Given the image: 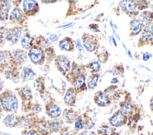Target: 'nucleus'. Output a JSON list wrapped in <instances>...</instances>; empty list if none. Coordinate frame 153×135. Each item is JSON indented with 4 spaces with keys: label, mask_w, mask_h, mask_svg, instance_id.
I'll return each instance as SVG.
<instances>
[{
    "label": "nucleus",
    "mask_w": 153,
    "mask_h": 135,
    "mask_svg": "<svg viewBox=\"0 0 153 135\" xmlns=\"http://www.w3.org/2000/svg\"><path fill=\"white\" fill-rule=\"evenodd\" d=\"M152 45H153V34L142 31L139 38L137 43L138 47Z\"/></svg>",
    "instance_id": "obj_26"
},
{
    "label": "nucleus",
    "mask_w": 153,
    "mask_h": 135,
    "mask_svg": "<svg viewBox=\"0 0 153 135\" xmlns=\"http://www.w3.org/2000/svg\"><path fill=\"white\" fill-rule=\"evenodd\" d=\"M22 10L27 17L35 16L39 11V6L36 1L25 0L23 1Z\"/></svg>",
    "instance_id": "obj_12"
},
{
    "label": "nucleus",
    "mask_w": 153,
    "mask_h": 135,
    "mask_svg": "<svg viewBox=\"0 0 153 135\" xmlns=\"http://www.w3.org/2000/svg\"><path fill=\"white\" fill-rule=\"evenodd\" d=\"M79 115V112L72 108H67L63 111L62 119L65 123L72 124Z\"/></svg>",
    "instance_id": "obj_19"
},
{
    "label": "nucleus",
    "mask_w": 153,
    "mask_h": 135,
    "mask_svg": "<svg viewBox=\"0 0 153 135\" xmlns=\"http://www.w3.org/2000/svg\"><path fill=\"white\" fill-rule=\"evenodd\" d=\"M34 44L44 49H45L50 47V43L48 40L41 35L35 37Z\"/></svg>",
    "instance_id": "obj_33"
},
{
    "label": "nucleus",
    "mask_w": 153,
    "mask_h": 135,
    "mask_svg": "<svg viewBox=\"0 0 153 135\" xmlns=\"http://www.w3.org/2000/svg\"><path fill=\"white\" fill-rule=\"evenodd\" d=\"M119 110L128 118L138 114L136 111V106L130 99H127L120 102Z\"/></svg>",
    "instance_id": "obj_13"
},
{
    "label": "nucleus",
    "mask_w": 153,
    "mask_h": 135,
    "mask_svg": "<svg viewBox=\"0 0 153 135\" xmlns=\"http://www.w3.org/2000/svg\"><path fill=\"white\" fill-rule=\"evenodd\" d=\"M49 40L51 42H56L58 40V37L55 34H52L49 36Z\"/></svg>",
    "instance_id": "obj_46"
},
{
    "label": "nucleus",
    "mask_w": 153,
    "mask_h": 135,
    "mask_svg": "<svg viewBox=\"0 0 153 135\" xmlns=\"http://www.w3.org/2000/svg\"><path fill=\"white\" fill-rule=\"evenodd\" d=\"M97 133L99 135H119L116 128L108 124H102L100 125L97 130Z\"/></svg>",
    "instance_id": "obj_27"
},
{
    "label": "nucleus",
    "mask_w": 153,
    "mask_h": 135,
    "mask_svg": "<svg viewBox=\"0 0 153 135\" xmlns=\"http://www.w3.org/2000/svg\"><path fill=\"white\" fill-rule=\"evenodd\" d=\"M35 128L40 135H51L52 132L49 126L48 120L35 115L32 127Z\"/></svg>",
    "instance_id": "obj_6"
},
{
    "label": "nucleus",
    "mask_w": 153,
    "mask_h": 135,
    "mask_svg": "<svg viewBox=\"0 0 153 135\" xmlns=\"http://www.w3.org/2000/svg\"><path fill=\"white\" fill-rule=\"evenodd\" d=\"M77 135H96V133L94 131H88V130H84L80 133H78Z\"/></svg>",
    "instance_id": "obj_44"
},
{
    "label": "nucleus",
    "mask_w": 153,
    "mask_h": 135,
    "mask_svg": "<svg viewBox=\"0 0 153 135\" xmlns=\"http://www.w3.org/2000/svg\"><path fill=\"white\" fill-rule=\"evenodd\" d=\"M128 117L120 110L115 111L109 118V124L111 126L117 128L127 124Z\"/></svg>",
    "instance_id": "obj_11"
},
{
    "label": "nucleus",
    "mask_w": 153,
    "mask_h": 135,
    "mask_svg": "<svg viewBox=\"0 0 153 135\" xmlns=\"http://www.w3.org/2000/svg\"><path fill=\"white\" fill-rule=\"evenodd\" d=\"M49 126L52 133H57L64 126V122L62 118H57L48 120Z\"/></svg>",
    "instance_id": "obj_28"
},
{
    "label": "nucleus",
    "mask_w": 153,
    "mask_h": 135,
    "mask_svg": "<svg viewBox=\"0 0 153 135\" xmlns=\"http://www.w3.org/2000/svg\"><path fill=\"white\" fill-rule=\"evenodd\" d=\"M87 68L85 65H79L76 62H73L71 64L70 71L65 76L68 81L72 84L74 80L78 77L86 74Z\"/></svg>",
    "instance_id": "obj_5"
},
{
    "label": "nucleus",
    "mask_w": 153,
    "mask_h": 135,
    "mask_svg": "<svg viewBox=\"0 0 153 135\" xmlns=\"http://www.w3.org/2000/svg\"><path fill=\"white\" fill-rule=\"evenodd\" d=\"M150 135H153V131L150 134Z\"/></svg>",
    "instance_id": "obj_55"
},
{
    "label": "nucleus",
    "mask_w": 153,
    "mask_h": 135,
    "mask_svg": "<svg viewBox=\"0 0 153 135\" xmlns=\"http://www.w3.org/2000/svg\"><path fill=\"white\" fill-rule=\"evenodd\" d=\"M44 52H45V61H47V63H50L51 62L54 61L57 56L54 49L51 46L44 49Z\"/></svg>",
    "instance_id": "obj_35"
},
{
    "label": "nucleus",
    "mask_w": 153,
    "mask_h": 135,
    "mask_svg": "<svg viewBox=\"0 0 153 135\" xmlns=\"http://www.w3.org/2000/svg\"><path fill=\"white\" fill-rule=\"evenodd\" d=\"M87 70H88L91 74L98 73L100 70L101 65L100 63L98 61H94L85 65Z\"/></svg>",
    "instance_id": "obj_34"
},
{
    "label": "nucleus",
    "mask_w": 153,
    "mask_h": 135,
    "mask_svg": "<svg viewBox=\"0 0 153 135\" xmlns=\"http://www.w3.org/2000/svg\"><path fill=\"white\" fill-rule=\"evenodd\" d=\"M54 63L56 68L65 76H66L71 70V61L67 56L63 55H57L54 60Z\"/></svg>",
    "instance_id": "obj_4"
},
{
    "label": "nucleus",
    "mask_w": 153,
    "mask_h": 135,
    "mask_svg": "<svg viewBox=\"0 0 153 135\" xmlns=\"http://www.w3.org/2000/svg\"><path fill=\"white\" fill-rule=\"evenodd\" d=\"M11 8L10 1H0V21H5L8 19L9 11Z\"/></svg>",
    "instance_id": "obj_23"
},
{
    "label": "nucleus",
    "mask_w": 153,
    "mask_h": 135,
    "mask_svg": "<svg viewBox=\"0 0 153 135\" xmlns=\"http://www.w3.org/2000/svg\"><path fill=\"white\" fill-rule=\"evenodd\" d=\"M35 76V71L29 67H25L22 70L20 77L23 81H28L34 79Z\"/></svg>",
    "instance_id": "obj_30"
},
{
    "label": "nucleus",
    "mask_w": 153,
    "mask_h": 135,
    "mask_svg": "<svg viewBox=\"0 0 153 135\" xmlns=\"http://www.w3.org/2000/svg\"><path fill=\"white\" fill-rule=\"evenodd\" d=\"M74 123V129L76 131H79V130L84 129L83 123H82V115H79L75 119Z\"/></svg>",
    "instance_id": "obj_38"
},
{
    "label": "nucleus",
    "mask_w": 153,
    "mask_h": 135,
    "mask_svg": "<svg viewBox=\"0 0 153 135\" xmlns=\"http://www.w3.org/2000/svg\"><path fill=\"white\" fill-rule=\"evenodd\" d=\"M112 42L114 44L115 46H117V43H116V42H115V38H114V36H112Z\"/></svg>",
    "instance_id": "obj_51"
},
{
    "label": "nucleus",
    "mask_w": 153,
    "mask_h": 135,
    "mask_svg": "<svg viewBox=\"0 0 153 135\" xmlns=\"http://www.w3.org/2000/svg\"><path fill=\"white\" fill-rule=\"evenodd\" d=\"M82 115L84 129L87 130L91 128L94 125V123L93 121V120L90 117L86 115L85 114H82Z\"/></svg>",
    "instance_id": "obj_36"
},
{
    "label": "nucleus",
    "mask_w": 153,
    "mask_h": 135,
    "mask_svg": "<svg viewBox=\"0 0 153 135\" xmlns=\"http://www.w3.org/2000/svg\"><path fill=\"white\" fill-rule=\"evenodd\" d=\"M127 54H128V55H129V56L130 57V58H132V56H131V53H130V51L128 50V51H127Z\"/></svg>",
    "instance_id": "obj_52"
},
{
    "label": "nucleus",
    "mask_w": 153,
    "mask_h": 135,
    "mask_svg": "<svg viewBox=\"0 0 153 135\" xmlns=\"http://www.w3.org/2000/svg\"><path fill=\"white\" fill-rule=\"evenodd\" d=\"M137 20L143 25L153 21V12L149 11H142L139 14Z\"/></svg>",
    "instance_id": "obj_31"
},
{
    "label": "nucleus",
    "mask_w": 153,
    "mask_h": 135,
    "mask_svg": "<svg viewBox=\"0 0 153 135\" xmlns=\"http://www.w3.org/2000/svg\"><path fill=\"white\" fill-rule=\"evenodd\" d=\"M14 67L19 68L13 60L11 51H0V71Z\"/></svg>",
    "instance_id": "obj_8"
},
{
    "label": "nucleus",
    "mask_w": 153,
    "mask_h": 135,
    "mask_svg": "<svg viewBox=\"0 0 153 135\" xmlns=\"http://www.w3.org/2000/svg\"><path fill=\"white\" fill-rule=\"evenodd\" d=\"M3 86H4V85H3V82H2V81L1 80V79H0V92H1L2 91V90Z\"/></svg>",
    "instance_id": "obj_50"
},
{
    "label": "nucleus",
    "mask_w": 153,
    "mask_h": 135,
    "mask_svg": "<svg viewBox=\"0 0 153 135\" xmlns=\"http://www.w3.org/2000/svg\"><path fill=\"white\" fill-rule=\"evenodd\" d=\"M118 82V80L117 78H113L111 81V84H115V83H117Z\"/></svg>",
    "instance_id": "obj_48"
},
{
    "label": "nucleus",
    "mask_w": 153,
    "mask_h": 135,
    "mask_svg": "<svg viewBox=\"0 0 153 135\" xmlns=\"http://www.w3.org/2000/svg\"><path fill=\"white\" fill-rule=\"evenodd\" d=\"M0 103L3 111L16 113L19 107V100L16 94L9 89L0 93Z\"/></svg>",
    "instance_id": "obj_1"
},
{
    "label": "nucleus",
    "mask_w": 153,
    "mask_h": 135,
    "mask_svg": "<svg viewBox=\"0 0 153 135\" xmlns=\"http://www.w3.org/2000/svg\"><path fill=\"white\" fill-rule=\"evenodd\" d=\"M33 87L40 95L44 94L45 91V78L41 75L37 77L33 81Z\"/></svg>",
    "instance_id": "obj_29"
},
{
    "label": "nucleus",
    "mask_w": 153,
    "mask_h": 135,
    "mask_svg": "<svg viewBox=\"0 0 153 135\" xmlns=\"http://www.w3.org/2000/svg\"><path fill=\"white\" fill-rule=\"evenodd\" d=\"M42 2H44L45 4H49V3H53L57 2V1H41Z\"/></svg>",
    "instance_id": "obj_49"
},
{
    "label": "nucleus",
    "mask_w": 153,
    "mask_h": 135,
    "mask_svg": "<svg viewBox=\"0 0 153 135\" xmlns=\"http://www.w3.org/2000/svg\"><path fill=\"white\" fill-rule=\"evenodd\" d=\"M23 27L15 26L10 29H7L5 33V40L11 45L17 44L22 37Z\"/></svg>",
    "instance_id": "obj_9"
},
{
    "label": "nucleus",
    "mask_w": 153,
    "mask_h": 135,
    "mask_svg": "<svg viewBox=\"0 0 153 135\" xmlns=\"http://www.w3.org/2000/svg\"><path fill=\"white\" fill-rule=\"evenodd\" d=\"M11 54L16 65L20 68L27 60L26 52L23 49H17L15 51H11Z\"/></svg>",
    "instance_id": "obj_18"
},
{
    "label": "nucleus",
    "mask_w": 153,
    "mask_h": 135,
    "mask_svg": "<svg viewBox=\"0 0 153 135\" xmlns=\"http://www.w3.org/2000/svg\"><path fill=\"white\" fill-rule=\"evenodd\" d=\"M17 93L22 101V103H26L32 102L33 95L31 88L27 84L21 86L17 90Z\"/></svg>",
    "instance_id": "obj_16"
},
{
    "label": "nucleus",
    "mask_w": 153,
    "mask_h": 135,
    "mask_svg": "<svg viewBox=\"0 0 153 135\" xmlns=\"http://www.w3.org/2000/svg\"><path fill=\"white\" fill-rule=\"evenodd\" d=\"M28 20V17L25 14L23 10L19 7H15L11 12L8 20L16 26L22 27L25 26Z\"/></svg>",
    "instance_id": "obj_3"
},
{
    "label": "nucleus",
    "mask_w": 153,
    "mask_h": 135,
    "mask_svg": "<svg viewBox=\"0 0 153 135\" xmlns=\"http://www.w3.org/2000/svg\"><path fill=\"white\" fill-rule=\"evenodd\" d=\"M76 95L77 93L73 87L69 88L63 98L65 103L69 107H73L76 103Z\"/></svg>",
    "instance_id": "obj_21"
},
{
    "label": "nucleus",
    "mask_w": 153,
    "mask_h": 135,
    "mask_svg": "<svg viewBox=\"0 0 153 135\" xmlns=\"http://www.w3.org/2000/svg\"><path fill=\"white\" fill-rule=\"evenodd\" d=\"M151 10H152V12H153V4L151 5Z\"/></svg>",
    "instance_id": "obj_54"
},
{
    "label": "nucleus",
    "mask_w": 153,
    "mask_h": 135,
    "mask_svg": "<svg viewBox=\"0 0 153 135\" xmlns=\"http://www.w3.org/2000/svg\"><path fill=\"white\" fill-rule=\"evenodd\" d=\"M27 55L30 61L36 65H42L45 61L44 49L35 44L29 49Z\"/></svg>",
    "instance_id": "obj_2"
},
{
    "label": "nucleus",
    "mask_w": 153,
    "mask_h": 135,
    "mask_svg": "<svg viewBox=\"0 0 153 135\" xmlns=\"http://www.w3.org/2000/svg\"><path fill=\"white\" fill-rule=\"evenodd\" d=\"M142 31L153 34V21L144 24Z\"/></svg>",
    "instance_id": "obj_40"
},
{
    "label": "nucleus",
    "mask_w": 153,
    "mask_h": 135,
    "mask_svg": "<svg viewBox=\"0 0 153 135\" xmlns=\"http://www.w3.org/2000/svg\"><path fill=\"white\" fill-rule=\"evenodd\" d=\"M7 28L2 27L0 28V48H2L5 43V33Z\"/></svg>",
    "instance_id": "obj_39"
},
{
    "label": "nucleus",
    "mask_w": 153,
    "mask_h": 135,
    "mask_svg": "<svg viewBox=\"0 0 153 135\" xmlns=\"http://www.w3.org/2000/svg\"><path fill=\"white\" fill-rule=\"evenodd\" d=\"M22 116L17 113L8 114L3 120V124L8 128H13L20 125Z\"/></svg>",
    "instance_id": "obj_17"
},
{
    "label": "nucleus",
    "mask_w": 153,
    "mask_h": 135,
    "mask_svg": "<svg viewBox=\"0 0 153 135\" xmlns=\"http://www.w3.org/2000/svg\"><path fill=\"white\" fill-rule=\"evenodd\" d=\"M93 101L94 103L99 107H106L111 105L112 101L104 91L97 92L94 96Z\"/></svg>",
    "instance_id": "obj_15"
},
{
    "label": "nucleus",
    "mask_w": 153,
    "mask_h": 135,
    "mask_svg": "<svg viewBox=\"0 0 153 135\" xmlns=\"http://www.w3.org/2000/svg\"><path fill=\"white\" fill-rule=\"evenodd\" d=\"M119 6L124 12L133 18L139 14L136 1H120L119 2Z\"/></svg>",
    "instance_id": "obj_7"
},
{
    "label": "nucleus",
    "mask_w": 153,
    "mask_h": 135,
    "mask_svg": "<svg viewBox=\"0 0 153 135\" xmlns=\"http://www.w3.org/2000/svg\"><path fill=\"white\" fill-rule=\"evenodd\" d=\"M75 43L76 48H77V49L79 52H82L84 51V47L82 46L81 41L79 39H76L75 41Z\"/></svg>",
    "instance_id": "obj_43"
},
{
    "label": "nucleus",
    "mask_w": 153,
    "mask_h": 135,
    "mask_svg": "<svg viewBox=\"0 0 153 135\" xmlns=\"http://www.w3.org/2000/svg\"><path fill=\"white\" fill-rule=\"evenodd\" d=\"M23 135H40L39 133L33 128H25L22 131Z\"/></svg>",
    "instance_id": "obj_41"
},
{
    "label": "nucleus",
    "mask_w": 153,
    "mask_h": 135,
    "mask_svg": "<svg viewBox=\"0 0 153 135\" xmlns=\"http://www.w3.org/2000/svg\"><path fill=\"white\" fill-rule=\"evenodd\" d=\"M81 43L82 46L85 48L86 51L92 52L96 51L98 46V40L96 37L91 34L84 33L81 37Z\"/></svg>",
    "instance_id": "obj_10"
},
{
    "label": "nucleus",
    "mask_w": 153,
    "mask_h": 135,
    "mask_svg": "<svg viewBox=\"0 0 153 135\" xmlns=\"http://www.w3.org/2000/svg\"><path fill=\"white\" fill-rule=\"evenodd\" d=\"M149 105H150V109H151V112H152V114H153V96H152V98H151V100H150Z\"/></svg>",
    "instance_id": "obj_47"
},
{
    "label": "nucleus",
    "mask_w": 153,
    "mask_h": 135,
    "mask_svg": "<svg viewBox=\"0 0 153 135\" xmlns=\"http://www.w3.org/2000/svg\"><path fill=\"white\" fill-rule=\"evenodd\" d=\"M35 37L31 36L28 32H25L21 37V45L23 48L29 50L34 45Z\"/></svg>",
    "instance_id": "obj_24"
},
{
    "label": "nucleus",
    "mask_w": 153,
    "mask_h": 135,
    "mask_svg": "<svg viewBox=\"0 0 153 135\" xmlns=\"http://www.w3.org/2000/svg\"><path fill=\"white\" fill-rule=\"evenodd\" d=\"M46 114L51 119L59 118L62 113L61 108L54 102L50 101L45 105Z\"/></svg>",
    "instance_id": "obj_14"
},
{
    "label": "nucleus",
    "mask_w": 153,
    "mask_h": 135,
    "mask_svg": "<svg viewBox=\"0 0 153 135\" xmlns=\"http://www.w3.org/2000/svg\"><path fill=\"white\" fill-rule=\"evenodd\" d=\"M2 111H3V109H2V106H1V103H0V114H1V113H2Z\"/></svg>",
    "instance_id": "obj_53"
},
{
    "label": "nucleus",
    "mask_w": 153,
    "mask_h": 135,
    "mask_svg": "<svg viewBox=\"0 0 153 135\" xmlns=\"http://www.w3.org/2000/svg\"><path fill=\"white\" fill-rule=\"evenodd\" d=\"M137 10H142L145 8H146L148 7V4L147 3V1H136Z\"/></svg>",
    "instance_id": "obj_42"
},
{
    "label": "nucleus",
    "mask_w": 153,
    "mask_h": 135,
    "mask_svg": "<svg viewBox=\"0 0 153 135\" xmlns=\"http://www.w3.org/2000/svg\"><path fill=\"white\" fill-rule=\"evenodd\" d=\"M143 24L141 23L137 18H133L130 22V34L131 37L135 36L142 32Z\"/></svg>",
    "instance_id": "obj_22"
},
{
    "label": "nucleus",
    "mask_w": 153,
    "mask_h": 135,
    "mask_svg": "<svg viewBox=\"0 0 153 135\" xmlns=\"http://www.w3.org/2000/svg\"><path fill=\"white\" fill-rule=\"evenodd\" d=\"M78 131L68 126H63L59 131V135H77Z\"/></svg>",
    "instance_id": "obj_37"
},
{
    "label": "nucleus",
    "mask_w": 153,
    "mask_h": 135,
    "mask_svg": "<svg viewBox=\"0 0 153 135\" xmlns=\"http://www.w3.org/2000/svg\"><path fill=\"white\" fill-rule=\"evenodd\" d=\"M150 57H151V54H150L148 52H145L143 55H142V59L144 61H147L149 59Z\"/></svg>",
    "instance_id": "obj_45"
},
{
    "label": "nucleus",
    "mask_w": 153,
    "mask_h": 135,
    "mask_svg": "<svg viewBox=\"0 0 153 135\" xmlns=\"http://www.w3.org/2000/svg\"><path fill=\"white\" fill-rule=\"evenodd\" d=\"M73 88L78 93H81L87 90V86L85 83V76H81L77 77L72 84Z\"/></svg>",
    "instance_id": "obj_20"
},
{
    "label": "nucleus",
    "mask_w": 153,
    "mask_h": 135,
    "mask_svg": "<svg viewBox=\"0 0 153 135\" xmlns=\"http://www.w3.org/2000/svg\"><path fill=\"white\" fill-rule=\"evenodd\" d=\"M59 48L66 52H71L74 50V42L69 37H65L59 42Z\"/></svg>",
    "instance_id": "obj_25"
},
{
    "label": "nucleus",
    "mask_w": 153,
    "mask_h": 135,
    "mask_svg": "<svg viewBox=\"0 0 153 135\" xmlns=\"http://www.w3.org/2000/svg\"><path fill=\"white\" fill-rule=\"evenodd\" d=\"M99 79V74L98 73L91 74L87 80V86L89 89H93L97 86V81Z\"/></svg>",
    "instance_id": "obj_32"
}]
</instances>
